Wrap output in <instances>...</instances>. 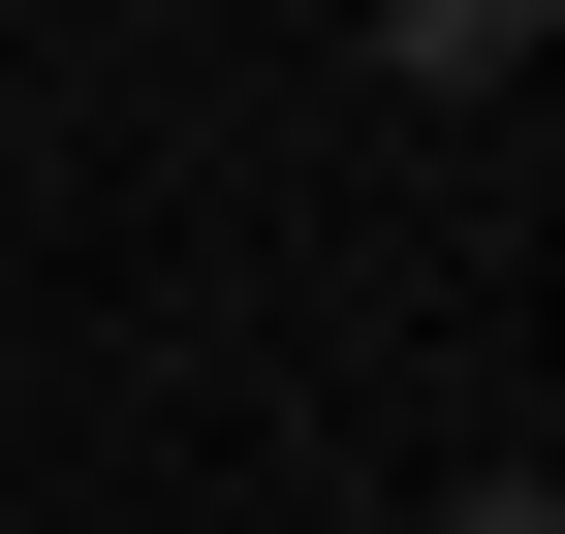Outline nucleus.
Here are the masks:
<instances>
[{
	"label": "nucleus",
	"instance_id": "f257e3e1",
	"mask_svg": "<svg viewBox=\"0 0 565 534\" xmlns=\"http://www.w3.org/2000/svg\"><path fill=\"white\" fill-rule=\"evenodd\" d=\"M503 63H565V0H377V95H503Z\"/></svg>",
	"mask_w": 565,
	"mask_h": 534
},
{
	"label": "nucleus",
	"instance_id": "f03ea898",
	"mask_svg": "<svg viewBox=\"0 0 565 534\" xmlns=\"http://www.w3.org/2000/svg\"><path fill=\"white\" fill-rule=\"evenodd\" d=\"M440 534H565V472H471V503H440Z\"/></svg>",
	"mask_w": 565,
	"mask_h": 534
}]
</instances>
